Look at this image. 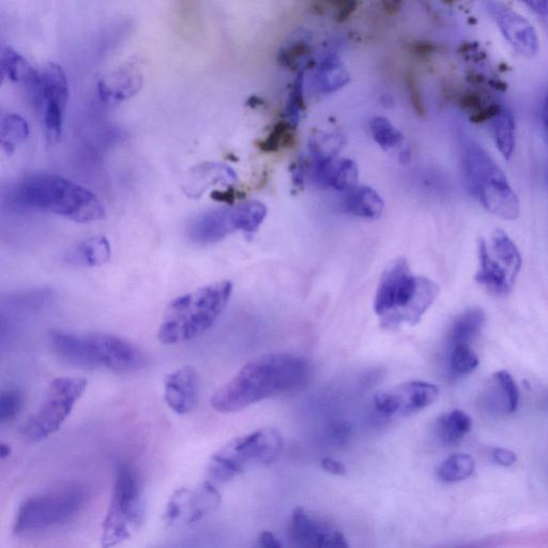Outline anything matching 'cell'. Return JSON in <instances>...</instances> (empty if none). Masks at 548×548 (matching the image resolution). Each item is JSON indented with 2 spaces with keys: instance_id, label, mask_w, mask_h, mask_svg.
I'll use <instances>...</instances> for the list:
<instances>
[{
  "instance_id": "836d02e7",
  "label": "cell",
  "mask_w": 548,
  "mask_h": 548,
  "mask_svg": "<svg viewBox=\"0 0 548 548\" xmlns=\"http://www.w3.org/2000/svg\"><path fill=\"white\" fill-rule=\"evenodd\" d=\"M294 127L291 123H280L258 144L265 152H276L291 146L294 141Z\"/></svg>"
},
{
  "instance_id": "9c48e42d",
  "label": "cell",
  "mask_w": 548,
  "mask_h": 548,
  "mask_svg": "<svg viewBox=\"0 0 548 548\" xmlns=\"http://www.w3.org/2000/svg\"><path fill=\"white\" fill-rule=\"evenodd\" d=\"M145 519L143 486L136 470L118 465L109 509L102 525L101 545L113 547L132 538Z\"/></svg>"
},
{
  "instance_id": "484cf974",
  "label": "cell",
  "mask_w": 548,
  "mask_h": 548,
  "mask_svg": "<svg viewBox=\"0 0 548 548\" xmlns=\"http://www.w3.org/2000/svg\"><path fill=\"white\" fill-rule=\"evenodd\" d=\"M29 136L26 120L17 114H6L0 121V144L7 155H12L17 147Z\"/></svg>"
},
{
  "instance_id": "44dd1931",
  "label": "cell",
  "mask_w": 548,
  "mask_h": 548,
  "mask_svg": "<svg viewBox=\"0 0 548 548\" xmlns=\"http://www.w3.org/2000/svg\"><path fill=\"white\" fill-rule=\"evenodd\" d=\"M112 249L103 236L91 237L76 246L68 255L71 264L84 267H98L111 260Z\"/></svg>"
},
{
  "instance_id": "d6a6232c",
  "label": "cell",
  "mask_w": 548,
  "mask_h": 548,
  "mask_svg": "<svg viewBox=\"0 0 548 548\" xmlns=\"http://www.w3.org/2000/svg\"><path fill=\"white\" fill-rule=\"evenodd\" d=\"M375 142L385 150L397 148L404 142L403 134L385 118H376L371 125Z\"/></svg>"
},
{
  "instance_id": "4316f807",
  "label": "cell",
  "mask_w": 548,
  "mask_h": 548,
  "mask_svg": "<svg viewBox=\"0 0 548 548\" xmlns=\"http://www.w3.org/2000/svg\"><path fill=\"white\" fill-rule=\"evenodd\" d=\"M2 72L11 81L25 87L35 83L39 76V73L30 67L25 58L9 47L2 52Z\"/></svg>"
},
{
  "instance_id": "f35d334b",
  "label": "cell",
  "mask_w": 548,
  "mask_h": 548,
  "mask_svg": "<svg viewBox=\"0 0 548 548\" xmlns=\"http://www.w3.org/2000/svg\"><path fill=\"white\" fill-rule=\"evenodd\" d=\"M530 10L544 19H548V0H521Z\"/></svg>"
},
{
  "instance_id": "d6986e66",
  "label": "cell",
  "mask_w": 548,
  "mask_h": 548,
  "mask_svg": "<svg viewBox=\"0 0 548 548\" xmlns=\"http://www.w3.org/2000/svg\"><path fill=\"white\" fill-rule=\"evenodd\" d=\"M236 231L233 208H226L208 211L194 220L188 228V236L199 245H212Z\"/></svg>"
},
{
  "instance_id": "52a82bcc",
  "label": "cell",
  "mask_w": 548,
  "mask_h": 548,
  "mask_svg": "<svg viewBox=\"0 0 548 548\" xmlns=\"http://www.w3.org/2000/svg\"><path fill=\"white\" fill-rule=\"evenodd\" d=\"M87 492L80 484H68L26 498L13 524V534L32 537L72 523L86 506Z\"/></svg>"
},
{
  "instance_id": "3957f363",
  "label": "cell",
  "mask_w": 548,
  "mask_h": 548,
  "mask_svg": "<svg viewBox=\"0 0 548 548\" xmlns=\"http://www.w3.org/2000/svg\"><path fill=\"white\" fill-rule=\"evenodd\" d=\"M49 342L54 354L74 368L130 374L147 362L141 348L113 334L53 330Z\"/></svg>"
},
{
  "instance_id": "74e56055",
  "label": "cell",
  "mask_w": 548,
  "mask_h": 548,
  "mask_svg": "<svg viewBox=\"0 0 548 548\" xmlns=\"http://www.w3.org/2000/svg\"><path fill=\"white\" fill-rule=\"evenodd\" d=\"M322 468L326 471V473L331 474L333 476H339L343 477L347 475V469L345 466L334 459L331 458H325L322 460Z\"/></svg>"
},
{
  "instance_id": "5b68a950",
  "label": "cell",
  "mask_w": 548,
  "mask_h": 548,
  "mask_svg": "<svg viewBox=\"0 0 548 548\" xmlns=\"http://www.w3.org/2000/svg\"><path fill=\"white\" fill-rule=\"evenodd\" d=\"M232 294L233 284L223 281L178 297L163 316L159 341L164 345H178L203 336L216 324Z\"/></svg>"
},
{
  "instance_id": "d4e9b609",
  "label": "cell",
  "mask_w": 548,
  "mask_h": 548,
  "mask_svg": "<svg viewBox=\"0 0 548 548\" xmlns=\"http://www.w3.org/2000/svg\"><path fill=\"white\" fill-rule=\"evenodd\" d=\"M491 252L504 264L515 278L521 272L523 260L512 239L501 230H496L489 243Z\"/></svg>"
},
{
  "instance_id": "603a6c76",
  "label": "cell",
  "mask_w": 548,
  "mask_h": 548,
  "mask_svg": "<svg viewBox=\"0 0 548 548\" xmlns=\"http://www.w3.org/2000/svg\"><path fill=\"white\" fill-rule=\"evenodd\" d=\"M471 429L473 419L461 409H454L441 415L436 422L437 436L447 445L459 444Z\"/></svg>"
},
{
  "instance_id": "ac0fdd59",
  "label": "cell",
  "mask_w": 548,
  "mask_h": 548,
  "mask_svg": "<svg viewBox=\"0 0 548 548\" xmlns=\"http://www.w3.org/2000/svg\"><path fill=\"white\" fill-rule=\"evenodd\" d=\"M479 269L476 281L494 295H508L516 278L491 252L489 243L480 239L478 243Z\"/></svg>"
},
{
  "instance_id": "4fadbf2b",
  "label": "cell",
  "mask_w": 548,
  "mask_h": 548,
  "mask_svg": "<svg viewBox=\"0 0 548 548\" xmlns=\"http://www.w3.org/2000/svg\"><path fill=\"white\" fill-rule=\"evenodd\" d=\"M439 398L437 386L414 380L375 395L374 405L378 413L388 418H405L420 413Z\"/></svg>"
},
{
  "instance_id": "d590c367",
  "label": "cell",
  "mask_w": 548,
  "mask_h": 548,
  "mask_svg": "<svg viewBox=\"0 0 548 548\" xmlns=\"http://www.w3.org/2000/svg\"><path fill=\"white\" fill-rule=\"evenodd\" d=\"M23 395L18 390L8 389L0 394V422L10 423L17 419L23 408Z\"/></svg>"
},
{
  "instance_id": "b9f144b4",
  "label": "cell",
  "mask_w": 548,
  "mask_h": 548,
  "mask_svg": "<svg viewBox=\"0 0 548 548\" xmlns=\"http://www.w3.org/2000/svg\"><path fill=\"white\" fill-rule=\"evenodd\" d=\"M213 199L220 202L232 203L236 199L235 191L227 190L225 192H215L212 194Z\"/></svg>"
},
{
  "instance_id": "5bb4252c",
  "label": "cell",
  "mask_w": 548,
  "mask_h": 548,
  "mask_svg": "<svg viewBox=\"0 0 548 548\" xmlns=\"http://www.w3.org/2000/svg\"><path fill=\"white\" fill-rule=\"evenodd\" d=\"M502 37L519 55L532 59L540 52V38L536 28L521 13L499 2L487 5Z\"/></svg>"
},
{
  "instance_id": "8d00e7d4",
  "label": "cell",
  "mask_w": 548,
  "mask_h": 548,
  "mask_svg": "<svg viewBox=\"0 0 548 548\" xmlns=\"http://www.w3.org/2000/svg\"><path fill=\"white\" fill-rule=\"evenodd\" d=\"M492 455L494 461L504 467H510L517 461L516 454L508 449H494Z\"/></svg>"
},
{
  "instance_id": "e0dca14e",
  "label": "cell",
  "mask_w": 548,
  "mask_h": 548,
  "mask_svg": "<svg viewBox=\"0 0 548 548\" xmlns=\"http://www.w3.org/2000/svg\"><path fill=\"white\" fill-rule=\"evenodd\" d=\"M200 377L192 367L180 368L164 379V401L175 414L192 413L199 401Z\"/></svg>"
},
{
  "instance_id": "8fae6325",
  "label": "cell",
  "mask_w": 548,
  "mask_h": 548,
  "mask_svg": "<svg viewBox=\"0 0 548 548\" xmlns=\"http://www.w3.org/2000/svg\"><path fill=\"white\" fill-rule=\"evenodd\" d=\"M43 126L45 137L55 143L63 133L69 98L66 74L62 67L49 64L39 73L38 80L26 87Z\"/></svg>"
},
{
  "instance_id": "f546056e",
  "label": "cell",
  "mask_w": 548,
  "mask_h": 548,
  "mask_svg": "<svg viewBox=\"0 0 548 548\" xmlns=\"http://www.w3.org/2000/svg\"><path fill=\"white\" fill-rule=\"evenodd\" d=\"M233 215L237 231L254 233L265 221L267 208L260 202H247L234 207Z\"/></svg>"
},
{
  "instance_id": "30bf717a",
  "label": "cell",
  "mask_w": 548,
  "mask_h": 548,
  "mask_svg": "<svg viewBox=\"0 0 548 548\" xmlns=\"http://www.w3.org/2000/svg\"><path fill=\"white\" fill-rule=\"evenodd\" d=\"M86 388L87 380L82 377L54 379L42 404L23 425V437L30 443H40L58 432L83 397Z\"/></svg>"
},
{
  "instance_id": "cb8c5ba5",
  "label": "cell",
  "mask_w": 548,
  "mask_h": 548,
  "mask_svg": "<svg viewBox=\"0 0 548 548\" xmlns=\"http://www.w3.org/2000/svg\"><path fill=\"white\" fill-rule=\"evenodd\" d=\"M496 147L502 157L510 159L516 142V126L512 113L504 108L489 121Z\"/></svg>"
},
{
  "instance_id": "9a60e30c",
  "label": "cell",
  "mask_w": 548,
  "mask_h": 548,
  "mask_svg": "<svg viewBox=\"0 0 548 548\" xmlns=\"http://www.w3.org/2000/svg\"><path fill=\"white\" fill-rule=\"evenodd\" d=\"M289 537L301 548H347L343 532L323 517L297 508L292 516Z\"/></svg>"
},
{
  "instance_id": "ffe728a7",
  "label": "cell",
  "mask_w": 548,
  "mask_h": 548,
  "mask_svg": "<svg viewBox=\"0 0 548 548\" xmlns=\"http://www.w3.org/2000/svg\"><path fill=\"white\" fill-rule=\"evenodd\" d=\"M346 193L344 208L350 215L369 220L383 215L384 201L374 189L367 186L355 187Z\"/></svg>"
},
{
  "instance_id": "8992f818",
  "label": "cell",
  "mask_w": 548,
  "mask_h": 548,
  "mask_svg": "<svg viewBox=\"0 0 548 548\" xmlns=\"http://www.w3.org/2000/svg\"><path fill=\"white\" fill-rule=\"evenodd\" d=\"M461 170L466 191L486 211L509 221L520 217L519 197L485 149L476 143L467 144L461 158Z\"/></svg>"
},
{
  "instance_id": "7bdbcfd3",
  "label": "cell",
  "mask_w": 548,
  "mask_h": 548,
  "mask_svg": "<svg viewBox=\"0 0 548 548\" xmlns=\"http://www.w3.org/2000/svg\"><path fill=\"white\" fill-rule=\"evenodd\" d=\"M11 454H12L11 446L6 443H2V445H0V459L4 461L8 459Z\"/></svg>"
},
{
  "instance_id": "7402d4cb",
  "label": "cell",
  "mask_w": 548,
  "mask_h": 548,
  "mask_svg": "<svg viewBox=\"0 0 548 548\" xmlns=\"http://www.w3.org/2000/svg\"><path fill=\"white\" fill-rule=\"evenodd\" d=\"M485 325V314L481 309H469L455 318L450 331L449 342L455 345H470L479 336Z\"/></svg>"
},
{
  "instance_id": "ee69618b",
  "label": "cell",
  "mask_w": 548,
  "mask_h": 548,
  "mask_svg": "<svg viewBox=\"0 0 548 548\" xmlns=\"http://www.w3.org/2000/svg\"><path fill=\"white\" fill-rule=\"evenodd\" d=\"M547 179H548V173H547Z\"/></svg>"
},
{
  "instance_id": "60d3db41",
  "label": "cell",
  "mask_w": 548,
  "mask_h": 548,
  "mask_svg": "<svg viewBox=\"0 0 548 548\" xmlns=\"http://www.w3.org/2000/svg\"><path fill=\"white\" fill-rule=\"evenodd\" d=\"M541 125L543 137L546 145L548 146V90L543 100L542 113H541Z\"/></svg>"
},
{
  "instance_id": "7c38bea8",
  "label": "cell",
  "mask_w": 548,
  "mask_h": 548,
  "mask_svg": "<svg viewBox=\"0 0 548 548\" xmlns=\"http://www.w3.org/2000/svg\"><path fill=\"white\" fill-rule=\"evenodd\" d=\"M220 504L221 495L215 483L207 480L194 490L181 487L167 501L163 520L167 527L195 525L216 512Z\"/></svg>"
},
{
  "instance_id": "e575fe53",
  "label": "cell",
  "mask_w": 548,
  "mask_h": 548,
  "mask_svg": "<svg viewBox=\"0 0 548 548\" xmlns=\"http://www.w3.org/2000/svg\"><path fill=\"white\" fill-rule=\"evenodd\" d=\"M494 380L496 386L502 394V397H504L508 413H514L520 404V390L519 387H517L512 375L505 370L498 371L494 375Z\"/></svg>"
},
{
  "instance_id": "2e32d148",
  "label": "cell",
  "mask_w": 548,
  "mask_h": 548,
  "mask_svg": "<svg viewBox=\"0 0 548 548\" xmlns=\"http://www.w3.org/2000/svg\"><path fill=\"white\" fill-rule=\"evenodd\" d=\"M304 181L319 189L348 192L357 187L358 167L350 159L315 161L299 165Z\"/></svg>"
},
{
  "instance_id": "7a4b0ae2",
  "label": "cell",
  "mask_w": 548,
  "mask_h": 548,
  "mask_svg": "<svg viewBox=\"0 0 548 548\" xmlns=\"http://www.w3.org/2000/svg\"><path fill=\"white\" fill-rule=\"evenodd\" d=\"M12 208L54 213L78 223H91L104 218L98 197L89 190L57 175L36 174L11 186L4 196Z\"/></svg>"
},
{
  "instance_id": "4dcf8cb0",
  "label": "cell",
  "mask_w": 548,
  "mask_h": 548,
  "mask_svg": "<svg viewBox=\"0 0 548 548\" xmlns=\"http://www.w3.org/2000/svg\"><path fill=\"white\" fill-rule=\"evenodd\" d=\"M344 143V137L340 134L328 132L312 134L309 142L311 159L315 161L336 159Z\"/></svg>"
},
{
  "instance_id": "f1b7e54d",
  "label": "cell",
  "mask_w": 548,
  "mask_h": 548,
  "mask_svg": "<svg viewBox=\"0 0 548 548\" xmlns=\"http://www.w3.org/2000/svg\"><path fill=\"white\" fill-rule=\"evenodd\" d=\"M192 176L200 181V185L193 191L201 194L208 186L217 184L232 185L237 180L236 173L230 167L220 164H205L197 167Z\"/></svg>"
},
{
  "instance_id": "83f0119b",
  "label": "cell",
  "mask_w": 548,
  "mask_h": 548,
  "mask_svg": "<svg viewBox=\"0 0 548 548\" xmlns=\"http://www.w3.org/2000/svg\"><path fill=\"white\" fill-rule=\"evenodd\" d=\"M476 462L468 454L458 453L449 456L437 470L440 481L445 483H458L473 476Z\"/></svg>"
},
{
  "instance_id": "ba28073f",
  "label": "cell",
  "mask_w": 548,
  "mask_h": 548,
  "mask_svg": "<svg viewBox=\"0 0 548 548\" xmlns=\"http://www.w3.org/2000/svg\"><path fill=\"white\" fill-rule=\"evenodd\" d=\"M283 446L281 433L273 428L236 437L212 454L206 469L207 480L224 484L252 467L270 465L278 460Z\"/></svg>"
},
{
  "instance_id": "ab89813d",
  "label": "cell",
  "mask_w": 548,
  "mask_h": 548,
  "mask_svg": "<svg viewBox=\"0 0 548 548\" xmlns=\"http://www.w3.org/2000/svg\"><path fill=\"white\" fill-rule=\"evenodd\" d=\"M258 542H260L261 546L266 548L282 547V544L280 543V541L270 531H263L262 534L260 535V539H258Z\"/></svg>"
},
{
  "instance_id": "1f68e13d",
  "label": "cell",
  "mask_w": 548,
  "mask_h": 548,
  "mask_svg": "<svg viewBox=\"0 0 548 548\" xmlns=\"http://www.w3.org/2000/svg\"><path fill=\"white\" fill-rule=\"evenodd\" d=\"M479 357L469 345H455L450 358L452 372L459 376H466L479 367Z\"/></svg>"
},
{
  "instance_id": "277c9868",
  "label": "cell",
  "mask_w": 548,
  "mask_h": 548,
  "mask_svg": "<svg viewBox=\"0 0 548 548\" xmlns=\"http://www.w3.org/2000/svg\"><path fill=\"white\" fill-rule=\"evenodd\" d=\"M439 295L438 285L428 278L415 277L400 258L385 271L377 288L374 311L387 329L416 326Z\"/></svg>"
},
{
  "instance_id": "6da1fadb",
  "label": "cell",
  "mask_w": 548,
  "mask_h": 548,
  "mask_svg": "<svg viewBox=\"0 0 548 548\" xmlns=\"http://www.w3.org/2000/svg\"><path fill=\"white\" fill-rule=\"evenodd\" d=\"M312 379L311 364L293 354L257 357L213 393L211 407L220 414L238 413L269 399L302 391Z\"/></svg>"
}]
</instances>
